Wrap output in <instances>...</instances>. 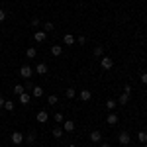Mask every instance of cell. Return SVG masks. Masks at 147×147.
<instances>
[{"instance_id":"obj_9","label":"cell","mask_w":147,"mask_h":147,"mask_svg":"<svg viewBox=\"0 0 147 147\" xmlns=\"http://www.w3.org/2000/svg\"><path fill=\"white\" fill-rule=\"evenodd\" d=\"M47 118H49V116H47L45 110H39V112H37V122H39V124H45Z\"/></svg>"},{"instance_id":"obj_14","label":"cell","mask_w":147,"mask_h":147,"mask_svg":"<svg viewBox=\"0 0 147 147\" xmlns=\"http://www.w3.org/2000/svg\"><path fill=\"white\" fill-rule=\"evenodd\" d=\"M63 41H65V45H73V43H75L77 39H75V37H73L71 34H67L65 37H63Z\"/></svg>"},{"instance_id":"obj_4","label":"cell","mask_w":147,"mask_h":147,"mask_svg":"<svg viewBox=\"0 0 147 147\" xmlns=\"http://www.w3.org/2000/svg\"><path fill=\"white\" fill-rule=\"evenodd\" d=\"M10 139H12V143H14V145H22V141H24V136L20 134V131H14Z\"/></svg>"},{"instance_id":"obj_6","label":"cell","mask_w":147,"mask_h":147,"mask_svg":"<svg viewBox=\"0 0 147 147\" xmlns=\"http://www.w3.org/2000/svg\"><path fill=\"white\" fill-rule=\"evenodd\" d=\"M63 131H67V134H71V131H75V122H71V120H67V122H63Z\"/></svg>"},{"instance_id":"obj_28","label":"cell","mask_w":147,"mask_h":147,"mask_svg":"<svg viewBox=\"0 0 147 147\" xmlns=\"http://www.w3.org/2000/svg\"><path fill=\"white\" fill-rule=\"evenodd\" d=\"M53 118H55V122H61V124H63V114H61V112H57Z\"/></svg>"},{"instance_id":"obj_22","label":"cell","mask_w":147,"mask_h":147,"mask_svg":"<svg viewBox=\"0 0 147 147\" xmlns=\"http://www.w3.org/2000/svg\"><path fill=\"white\" fill-rule=\"evenodd\" d=\"M116 106H118V102H116V100H108V102H106V108H108L110 112H112V110L116 108Z\"/></svg>"},{"instance_id":"obj_5","label":"cell","mask_w":147,"mask_h":147,"mask_svg":"<svg viewBox=\"0 0 147 147\" xmlns=\"http://www.w3.org/2000/svg\"><path fill=\"white\" fill-rule=\"evenodd\" d=\"M100 65H102V69H112L114 61L110 59V57H102V59H100Z\"/></svg>"},{"instance_id":"obj_16","label":"cell","mask_w":147,"mask_h":147,"mask_svg":"<svg viewBox=\"0 0 147 147\" xmlns=\"http://www.w3.org/2000/svg\"><path fill=\"white\" fill-rule=\"evenodd\" d=\"M30 100H32V96H30L28 92H24V94H20V102H22V104H30Z\"/></svg>"},{"instance_id":"obj_33","label":"cell","mask_w":147,"mask_h":147,"mask_svg":"<svg viewBox=\"0 0 147 147\" xmlns=\"http://www.w3.org/2000/svg\"><path fill=\"white\" fill-rule=\"evenodd\" d=\"M4 102H6V100H4V98L0 96V108H4Z\"/></svg>"},{"instance_id":"obj_19","label":"cell","mask_w":147,"mask_h":147,"mask_svg":"<svg viewBox=\"0 0 147 147\" xmlns=\"http://www.w3.org/2000/svg\"><path fill=\"white\" fill-rule=\"evenodd\" d=\"M35 41H45V32H37V34L34 35Z\"/></svg>"},{"instance_id":"obj_3","label":"cell","mask_w":147,"mask_h":147,"mask_svg":"<svg viewBox=\"0 0 147 147\" xmlns=\"http://www.w3.org/2000/svg\"><path fill=\"white\" fill-rule=\"evenodd\" d=\"M118 141H120V145H127V143H129V141H131V137H129V134H127V131H122V134H120V136H118Z\"/></svg>"},{"instance_id":"obj_29","label":"cell","mask_w":147,"mask_h":147,"mask_svg":"<svg viewBox=\"0 0 147 147\" xmlns=\"http://www.w3.org/2000/svg\"><path fill=\"white\" fill-rule=\"evenodd\" d=\"M77 41H79L80 45H84V43H86V37H84V35H79V39H77Z\"/></svg>"},{"instance_id":"obj_17","label":"cell","mask_w":147,"mask_h":147,"mask_svg":"<svg viewBox=\"0 0 147 147\" xmlns=\"http://www.w3.org/2000/svg\"><path fill=\"white\" fill-rule=\"evenodd\" d=\"M24 139H26V143H34L35 141V131H30L28 136H24Z\"/></svg>"},{"instance_id":"obj_23","label":"cell","mask_w":147,"mask_h":147,"mask_svg":"<svg viewBox=\"0 0 147 147\" xmlns=\"http://www.w3.org/2000/svg\"><path fill=\"white\" fill-rule=\"evenodd\" d=\"M53 137H57V139L63 137V127H55V129H53Z\"/></svg>"},{"instance_id":"obj_10","label":"cell","mask_w":147,"mask_h":147,"mask_svg":"<svg viewBox=\"0 0 147 147\" xmlns=\"http://www.w3.org/2000/svg\"><path fill=\"white\" fill-rule=\"evenodd\" d=\"M35 73H37V75H45L47 73V65L45 63H39V65L35 67Z\"/></svg>"},{"instance_id":"obj_7","label":"cell","mask_w":147,"mask_h":147,"mask_svg":"<svg viewBox=\"0 0 147 147\" xmlns=\"http://www.w3.org/2000/svg\"><path fill=\"white\" fill-rule=\"evenodd\" d=\"M90 141H92V143H100V141H102V134L98 131V129H94V131L90 134Z\"/></svg>"},{"instance_id":"obj_31","label":"cell","mask_w":147,"mask_h":147,"mask_svg":"<svg viewBox=\"0 0 147 147\" xmlns=\"http://www.w3.org/2000/svg\"><path fill=\"white\" fill-rule=\"evenodd\" d=\"M141 82L147 84V73H141Z\"/></svg>"},{"instance_id":"obj_25","label":"cell","mask_w":147,"mask_h":147,"mask_svg":"<svg viewBox=\"0 0 147 147\" xmlns=\"http://www.w3.org/2000/svg\"><path fill=\"white\" fill-rule=\"evenodd\" d=\"M102 51H104V49H102L100 45H98V47H94V57H102Z\"/></svg>"},{"instance_id":"obj_38","label":"cell","mask_w":147,"mask_h":147,"mask_svg":"<svg viewBox=\"0 0 147 147\" xmlns=\"http://www.w3.org/2000/svg\"><path fill=\"white\" fill-rule=\"evenodd\" d=\"M145 147H147V143H145Z\"/></svg>"},{"instance_id":"obj_21","label":"cell","mask_w":147,"mask_h":147,"mask_svg":"<svg viewBox=\"0 0 147 147\" xmlns=\"http://www.w3.org/2000/svg\"><path fill=\"white\" fill-rule=\"evenodd\" d=\"M26 55L30 57V59H34V57H35V55H37V51H35L34 47H28V51H26Z\"/></svg>"},{"instance_id":"obj_32","label":"cell","mask_w":147,"mask_h":147,"mask_svg":"<svg viewBox=\"0 0 147 147\" xmlns=\"http://www.w3.org/2000/svg\"><path fill=\"white\" fill-rule=\"evenodd\" d=\"M4 18H6V12H4V10H0V22H2Z\"/></svg>"},{"instance_id":"obj_34","label":"cell","mask_w":147,"mask_h":147,"mask_svg":"<svg viewBox=\"0 0 147 147\" xmlns=\"http://www.w3.org/2000/svg\"><path fill=\"white\" fill-rule=\"evenodd\" d=\"M100 147H110V143H100Z\"/></svg>"},{"instance_id":"obj_12","label":"cell","mask_w":147,"mask_h":147,"mask_svg":"<svg viewBox=\"0 0 147 147\" xmlns=\"http://www.w3.org/2000/svg\"><path fill=\"white\" fill-rule=\"evenodd\" d=\"M32 94H34L35 98H39V96H43V88L41 86H34L32 88Z\"/></svg>"},{"instance_id":"obj_13","label":"cell","mask_w":147,"mask_h":147,"mask_svg":"<svg viewBox=\"0 0 147 147\" xmlns=\"http://www.w3.org/2000/svg\"><path fill=\"white\" fill-rule=\"evenodd\" d=\"M61 53H63V47H61V45H53V47H51V55L59 57Z\"/></svg>"},{"instance_id":"obj_37","label":"cell","mask_w":147,"mask_h":147,"mask_svg":"<svg viewBox=\"0 0 147 147\" xmlns=\"http://www.w3.org/2000/svg\"><path fill=\"white\" fill-rule=\"evenodd\" d=\"M120 147H124V145H120Z\"/></svg>"},{"instance_id":"obj_30","label":"cell","mask_w":147,"mask_h":147,"mask_svg":"<svg viewBox=\"0 0 147 147\" xmlns=\"http://www.w3.org/2000/svg\"><path fill=\"white\" fill-rule=\"evenodd\" d=\"M32 26L37 28V26H39V18H32Z\"/></svg>"},{"instance_id":"obj_8","label":"cell","mask_w":147,"mask_h":147,"mask_svg":"<svg viewBox=\"0 0 147 147\" xmlns=\"http://www.w3.org/2000/svg\"><path fill=\"white\" fill-rule=\"evenodd\" d=\"M79 96H80V100H82V102H88V100L92 98V92H90V90H80Z\"/></svg>"},{"instance_id":"obj_11","label":"cell","mask_w":147,"mask_h":147,"mask_svg":"<svg viewBox=\"0 0 147 147\" xmlns=\"http://www.w3.org/2000/svg\"><path fill=\"white\" fill-rule=\"evenodd\" d=\"M106 122H108L110 125H116V124H118V116L110 112V114H108V118H106Z\"/></svg>"},{"instance_id":"obj_26","label":"cell","mask_w":147,"mask_h":147,"mask_svg":"<svg viewBox=\"0 0 147 147\" xmlns=\"http://www.w3.org/2000/svg\"><path fill=\"white\" fill-rule=\"evenodd\" d=\"M53 28H55V26H53L51 22H45V26H43V30H45V32H51Z\"/></svg>"},{"instance_id":"obj_18","label":"cell","mask_w":147,"mask_h":147,"mask_svg":"<svg viewBox=\"0 0 147 147\" xmlns=\"http://www.w3.org/2000/svg\"><path fill=\"white\" fill-rule=\"evenodd\" d=\"M137 139H139V143L145 145L147 143V131H139V134H137Z\"/></svg>"},{"instance_id":"obj_27","label":"cell","mask_w":147,"mask_h":147,"mask_svg":"<svg viewBox=\"0 0 147 147\" xmlns=\"http://www.w3.org/2000/svg\"><path fill=\"white\" fill-rule=\"evenodd\" d=\"M47 102H49L51 106H53V104H57V96H55V94H51V96L47 98Z\"/></svg>"},{"instance_id":"obj_24","label":"cell","mask_w":147,"mask_h":147,"mask_svg":"<svg viewBox=\"0 0 147 147\" xmlns=\"http://www.w3.org/2000/svg\"><path fill=\"white\" fill-rule=\"evenodd\" d=\"M77 96V90L75 88H67V98H75Z\"/></svg>"},{"instance_id":"obj_20","label":"cell","mask_w":147,"mask_h":147,"mask_svg":"<svg viewBox=\"0 0 147 147\" xmlns=\"http://www.w3.org/2000/svg\"><path fill=\"white\" fill-rule=\"evenodd\" d=\"M24 92H26V88H24L22 84H16V86H14V94H18V96H20V94H24Z\"/></svg>"},{"instance_id":"obj_2","label":"cell","mask_w":147,"mask_h":147,"mask_svg":"<svg viewBox=\"0 0 147 147\" xmlns=\"http://www.w3.org/2000/svg\"><path fill=\"white\" fill-rule=\"evenodd\" d=\"M32 75H34V71H32L30 65H24V67L20 69V77H24V79H32Z\"/></svg>"},{"instance_id":"obj_35","label":"cell","mask_w":147,"mask_h":147,"mask_svg":"<svg viewBox=\"0 0 147 147\" xmlns=\"http://www.w3.org/2000/svg\"><path fill=\"white\" fill-rule=\"evenodd\" d=\"M69 147H77V145H69Z\"/></svg>"},{"instance_id":"obj_1","label":"cell","mask_w":147,"mask_h":147,"mask_svg":"<svg viewBox=\"0 0 147 147\" xmlns=\"http://www.w3.org/2000/svg\"><path fill=\"white\" fill-rule=\"evenodd\" d=\"M129 94H131V88H129V86H125V90H124V94L120 96L118 104H120V106H125V104L129 102Z\"/></svg>"},{"instance_id":"obj_15","label":"cell","mask_w":147,"mask_h":147,"mask_svg":"<svg viewBox=\"0 0 147 147\" xmlns=\"http://www.w3.org/2000/svg\"><path fill=\"white\" fill-rule=\"evenodd\" d=\"M14 108H16V104L12 100H6L4 102V110H8V112H14Z\"/></svg>"},{"instance_id":"obj_36","label":"cell","mask_w":147,"mask_h":147,"mask_svg":"<svg viewBox=\"0 0 147 147\" xmlns=\"http://www.w3.org/2000/svg\"><path fill=\"white\" fill-rule=\"evenodd\" d=\"M18 147H26V145H18Z\"/></svg>"}]
</instances>
